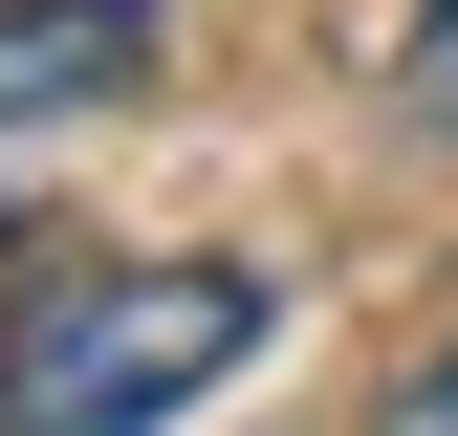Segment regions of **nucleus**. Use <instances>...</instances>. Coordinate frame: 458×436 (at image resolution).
<instances>
[{
    "instance_id": "2",
    "label": "nucleus",
    "mask_w": 458,
    "mask_h": 436,
    "mask_svg": "<svg viewBox=\"0 0 458 436\" xmlns=\"http://www.w3.org/2000/svg\"><path fill=\"white\" fill-rule=\"evenodd\" d=\"M153 0H0V131H66V109H131L153 88Z\"/></svg>"
},
{
    "instance_id": "1",
    "label": "nucleus",
    "mask_w": 458,
    "mask_h": 436,
    "mask_svg": "<svg viewBox=\"0 0 458 436\" xmlns=\"http://www.w3.org/2000/svg\"><path fill=\"white\" fill-rule=\"evenodd\" d=\"M262 349L241 262H109V284H44L0 327V436H175L218 371Z\"/></svg>"
},
{
    "instance_id": "4",
    "label": "nucleus",
    "mask_w": 458,
    "mask_h": 436,
    "mask_svg": "<svg viewBox=\"0 0 458 436\" xmlns=\"http://www.w3.org/2000/svg\"><path fill=\"white\" fill-rule=\"evenodd\" d=\"M371 436H458V349H437V371H415V393H393V415H371Z\"/></svg>"
},
{
    "instance_id": "3",
    "label": "nucleus",
    "mask_w": 458,
    "mask_h": 436,
    "mask_svg": "<svg viewBox=\"0 0 458 436\" xmlns=\"http://www.w3.org/2000/svg\"><path fill=\"white\" fill-rule=\"evenodd\" d=\"M393 109H415V131L458 153V0H415V44H393Z\"/></svg>"
}]
</instances>
